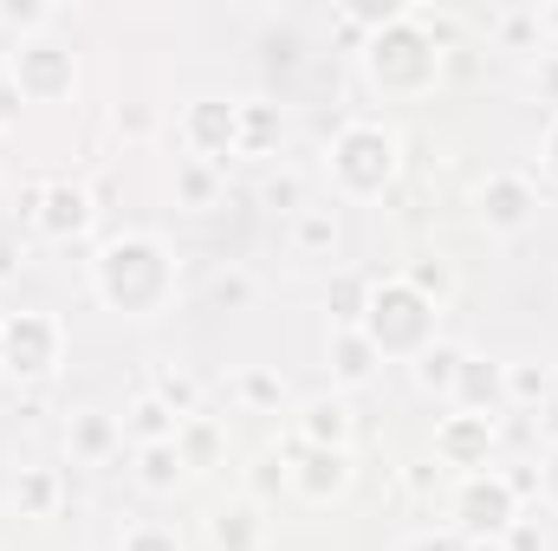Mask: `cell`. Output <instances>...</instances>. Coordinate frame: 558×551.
Instances as JSON below:
<instances>
[{
  "mask_svg": "<svg viewBox=\"0 0 558 551\" xmlns=\"http://www.w3.org/2000/svg\"><path fill=\"white\" fill-rule=\"evenodd\" d=\"M208 298H215V305H247V298H254V279L247 273H221L215 285H208Z\"/></svg>",
  "mask_w": 558,
  "mask_h": 551,
  "instance_id": "28",
  "label": "cell"
},
{
  "mask_svg": "<svg viewBox=\"0 0 558 551\" xmlns=\"http://www.w3.org/2000/svg\"><path fill=\"white\" fill-rule=\"evenodd\" d=\"M175 454H182V467H208V461L221 454V434H215L208 421H189V428L175 434Z\"/></svg>",
  "mask_w": 558,
  "mask_h": 551,
  "instance_id": "21",
  "label": "cell"
},
{
  "mask_svg": "<svg viewBox=\"0 0 558 551\" xmlns=\"http://www.w3.org/2000/svg\"><path fill=\"white\" fill-rule=\"evenodd\" d=\"M175 188H182V195H189V201H195V208H208V201H215V175H208V169H202V162H189V169H182V175H175Z\"/></svg>",
  "mask_w": 558,
  "mask_h": 551,
  "instance_id": "26",
  "label": "cell"
},
{
  "mask_svg": "<svg viewBox=\"0 0 558 551\" xmlns=\"http://www.w3.org/2000/svg\"><path fill=\"white\" fill-rule=\"evenodd\" d=\"M546 169H553V175H558V118H553V124H546Z\"/></svg>",
  "mask_w": 558,
  "mask_h": 551,
  "instance_id": "38",
  "label": "cell"
},
{
  "mask_svg": "<svg viewBox=\"0 0 558 551\" xmlns=\"http://www.w3.org/2000/svg\"><path fill=\"white\" fill-rule=\"evenodd\" d=\"M260 65H267V78H292L299 65H305V39L292 33V26H279L260 39Z\"/></svg>",
  "mask_w": 558,
  "mask_h": 551,
  "instance_id": "15",
  "label": "cell"
},
{
  "mask_svg": "<svg viewBox=\"0 0 558 551\" xmlns=\"http://www.w3.org/2000/svg\"><path fill=\"white\" fill-rule=\"evenodd\" d=\"M65 357V331L52 311H13L0 325V370L20 377V383H46Z\"/></svg>",
  "mask_w": 558,
  "mask_h": 551,
  "instance_id": "5",
  "label": "cell"
},
{
  "mask_svg": "<svg viewBox=\"0 0 558 551\" xmlns=\"http://www.w3.org/2000/svg\"><path fill=\"white\" fill-rule=\"evenodd\" d=\"M397 131L390 124H377V118H351L331 149H325V169H331V182H338V195H351V201H371V195H384L390 188V175H397Z\"/></svg>",
  "mask_w": 558,
  "mask_h": 551,
  "instance_id": "4",
  "label": "cell"
},
{
  "mask_svg": "<svg viewBox=\"0 0 558 551\" xmlns=\"http://www.w3.org/2000/svg\"><path fill=\"white\" fill-rule=\"evenodd\" d=\"M118 131H131V137H143V131H149V111H143V105H131V111H118Z\"/></svg>",
  "mask_w": 558,
  "mask_h": 551,
  "instance_id": "35",
  "label": "cell"
},
{
  "mask_svg": "<svg viewBox=\"0 0 558 551\" xmlns=\"http://www.w3.org/2000/svg\"><path fill=\"white\" fill-rule=\"evenodd\" d=\"M533 85H539V98H553V105H558V52H539V72H533Z\"/></svg>",
  "mask_w": 558,
  "mask_h": 551,
  "instance_id": "32",
  "label": "cell"
},
{
  "mask_svg": "<svg viewBox=\"0 0 558 551\" xmlns=\"http://www.w3.org/2000/svg\"><path fill=\"white\" fill-rule=\"evenodd\" d=\"M92 285H98V298H105L111 311H124V318H156V311L169 305V292H175V260H169L162 241L124 234V241H111V247L92 260Z\"/></svg>",
  "mask_w": 558,
  "mask_h": 551,
  "instance_id": "1",
  "label": "cell"
},
{
  "mask_svg": "<svg viewBox=\"0 0 558 551\" xmlns=\"http://www.w3.org/2000/svg\"><path fill=\"white\" fill-rule=\"evenodd\" d=\"M364 72L384 98H422L441 78V39H428L410 13H397L364 39Z\"/></svg>",
  "mask_w": 558,
  "mask_h": 551,
  "instance_id": "2",
  "label": "cell"
},
{
  "mask_svg": "<svg viewBox=\"0 0 558 551\" xmlns=\"http://www.w3.org/2000/svg\"><path fill=\"white\" fill-rule=\"evenodd\" d=\"M13 500H26V506L39 513V506L52 500V474H26V487H13Z\"/></svg>",
  "mask_w": 558,
  "mask_h": 551,
  "instance_id": "29",
  "label": "cell"
},
{
  "mask_svg": "<svg viewBox=\"0 0 558 551\" xmlns=\"http://www.w3.org/2000/svg\"><path fill=\"white\" fill-rule=\"evenodd\" d=\"M274 137H279L274 105H241V149H267Z\"/></svg>",
  "mask_w": 558,
  "mask_h": 551,
  "instance_id": "22",
  "label": "cell"
},
{
  "mask_svg": "<svg viewBox=\"0 0 558 551\" xmlns=\"http://www.w3.org/2000/svg\"><path fill=\"white\" fill-rule=\"evenodd\" d=\"M111 441H118V421H111V415H78V421H72V448H78L85 461L111 454Z\"/></svg>",
  "mask_w": 558,
  "mask_h": 551,
  "instance_id": "19",
  "label": "cell"
},
{
  "mask_svg": "<svg viewBox=\"0 0 558 551\" xmlns=\"http://www.w3.org/2000/svg\"><path fill=\"white\" fill-rule=\"evenodd\" d=\"M539 487H546V500L558 506V448L546 454V474H539Z\"/></svg>",
  "mask_w": 558,
  "mask_h": 551,
  "instance_id": "36",
  "label": "cell"
},
{
  "mask_svg": "<svg viewBox=\"0 0 558 551\" xmlns=\"http://www.w3.org/2000/svg\"><path fill=\"white\" fill-rule=\"evenodd\" d=\"M118 551H182V539H175V532H162V526H131Z\"/></svg>",
  "mask_w": 558,
  "mask_h": 551,
  "instance_id": "25",
  "label": "cell"
},
{
  "mask_svg": "<svg viewBox=\"0 0 558 551\" xmlns=\"http://www.w3.org/2000/svg\"><path fill=\"white\" fill-rule=\"evenodd\" d=\"M468 551H507V546H494V539H487V546H468Z\"/></svg>",
  "mask_w": 558,
  "mask_h": 551,
  "instance_id": "39",
  "label": "cell"
},
{
  "mask_svg": "<svg viewBox=\"0 0 558 551\" xmlns=\"http://www.w3.org/2000/svg\"><path fill=\"white\" fill-rule=\"evenodd\" d=\"M208 532H215V551H254L260 546V513L254 506H221Z\"/></svg>",
  "mask_w": 558,
  "mask_h": 551,
  "instance_id": "14",
  "label": "cell"
},
{
  "mask_svg": "<svg viewBox=\"0 0 558 551\" xmlns=\"http://www.w3.org/2000/svg\"><path fill=\"white\" fill-rule=\"evenodd\" d=\"M507 551H546V539H539V526L513 519V526H507Z\"/></svg>",
  "mask_w": 558,
  "mask_h": 551,
  "instance_id": "31",
  "label": "cell"
},
{
  "mask_svg": "<svg viewBox=\"0 0 558 551\" xmlns=\"http://www.w3.org/2000/svg\"><path fill=\"white\" fill-rule=\"evenodd\" d=\"M344 480H351L344 448H305V461H299V493L305 500H331V493H344Z\"/></svg>",
  "mask_w": 558,
  "mask_h": 551,
  "instance_id": "13",
  "label": "cell"
},
{
  "mask_svg": "<svg viewBox=\"0 0 558 551\" xmlns=\"http://www.w3.org/2000/svg\"><path fill=\"white\" fill-rule=\"evenodd\" d=\"M403 551H468V539L461 532H416Z\"/></svg>",
  "mask_w": 558,
  "mask_h": 551,
  "instance_id": "30",
  "label": "cell"
},
{
  "mask_svg": "<svg viewBox=\"0 0 558 551\" xmlns=\"http://www.w3.org/2000/svg\"><path fill=\"white\" fill-rule=\"evenodd\" d=\"M371 364H377V351L364 344V331H338V377L344 383H364Z\"/></svg>",
  "mask_w": 558,
  "mask_h": 551,
  "instance_id": "20",
  "label": "cell"
},
{
  "mask_svg": "<svg viewBox=\"0 0 558 551\" xmlns=\"http://www.w3.org/2000/svg\"><path fill=\"white\" fill-rule=\"evenodd\" d=\"M182 137H189V149H202L208 162H221L228 149H241V105L195 98V105L182 111Z\"/></svg>",
  "mask_w": 558,
  "mask_h": 551,
  "instance_id": "8",
  "label": "cell"
},
{
  "mask_svg": "<svg viewBox=\"0 0 558 551\" xmlns=\"http://www.w3.org/2000/svg\"><path fill=\"white\" fill-rule=\"evenodd\" d=\"M454 403L461 415H494L507 403V377L500 364H481V357H461V377H454Z\"/></svg>",
  "mask_w": 558,
  "mask_h": 551,
  "instance_id": "11",
  "label": "cell"
},
{
  "mask_svg": "<svg viewBox=\"0 0 558 551\" xmlns=\"http://www.w3.org/2000/svg\"><path fill=\"white\" fill-rule=\"evenodd\" d=\"M533 208H539V195H533V182L526 175H487L481 182V221L487 228H500V234H513V228H526L533 221Z\"/></svg>",
  "mask_w": 558,
  "mask_h": 551,
  "instance_id": "9",
  "label": "cell"
},
{
  "mask_svg": "<svg viewBox=\"0 0 558 551\" xmlns=\"http://www.w3.org/2000/svg\"><path fill=\"white\" fill-rule=\"evenodd\" d=\"M487 448H494V415H448L435 428V454L448 467H487Z\"/></svg>",
  "mask_w": 558,
  "mask_h": 551,
  "instance_id": "10",
  "label": "cell"
},
{
  "mask_svg": "<svg viewBox=\"0 0 558 551\" xmlns=\"http://www.w3.org/2000/svg\"><path fill=\"white\" fill-rule=\"evenodd\" d=\"M305 434H312V448H344V434H351V415H344V403H312L305 409Z\"/></svg>",
  "mask_w": 558,
  "mask_h": 551,
  "instance_id": "16",
  "label": "cell"
},
{
  "mask_svg": "<svg viewBox=\"0 0 558 551\" xmlns=\"http://www.w3.org/2000/svg\"><path fill=\"white\" fill-rule=\"evenodd\" d=\"M546 26H558V7H553V13H546Z\"/></svg>",
  "mask_w": 558,
  "mask_h": 551,
  "instance_id": "40",
  "label": "cell"
},
{
  "mask_svg": "<svg viewBox=\"0 0 558 551\" xmlns=\"http://www.w3.org/2000/svg\"><path fill=\"white\" fill-rule=\"evenodd\" d=\"M454 377H461V351L428 344V351L416 357V383H422V390H454Z\"/></svg>",
  "mask_w": 558,
  "mask_h": 551,
  "instance_id": "17",
  "label": "cell"
},
{
  "mask_svg": "<svg viewBox=\"0 0 558 551\" xmlns=\"http://www.w3.org/2000/svg\"><path fill=\"white\" fill-rule=\"evenodd\" d=\"M175 480H182V454H175V441H149V448H143V487L162 493V487H175Z\"/></svg>",
  "mask_w": 558,
  "mask_h": 551,
  "instance_id": "18",
  "label": "cell"
},
{
  "mask_svg": "<svg viewBox=\"0 0 558 551\" xmlns=\"http://www.w3.org/2000/svg\"><path fill=\"white\" fill-rule=\"evenodd\" d=\"M162 403H175V409H189V403H195V390H189L182 377H162Z\"/></svg>",
  "mask_w": 558,
  "mask_h": 551,
  "instance_id": "34",
  "label": "cell"
},
{
  "mask_svg": "<svg viewBox=\"0 0 558 551\" xmlns=\"http://www.w3.org/2000/svg\"><path fill=\"white\" fill-rule=\"evenodd\" d=\"M267 195H274L279 208H292V201H299V182H274V188H267Z\"/></svg>",
  "mask_w": 558,
  "mask_h": 551,
  "instance_id": "37",
  "label": "cell"
},
{
  "mask_svg": "<svg viewBox=\"0 0 558 551\" xmlns=\"http://www.w3.org/2000/svg\"><path fill=\"white\" fill-rule=\"evenodd\" d=\"M292 234H299V247H305V254H318V247H331V241H338V228H331V208H305Z\"/></svg>",
  "mask_w": 558,
  "mask_h": 551,
  "instance_id": "24",
  "label": "cell"
},
{
  "mask_svg": "<svg viewBox=\"0 0 558 551\" xmlns=\"http://www.w3.org/2000/svg\"><path fill=\"white\" fill-rule=\"evenodd\" d=\"M357 331L377 357H422L435 344V298L416 292L410 279H384V285H371V305H364Z\"/></svg>",
  "mask_w": 558,
  "mask_h": 551,
  "instance_id": "3",
  "label": "cell"
},
{
  "mask_svg": "<svg viewBox=\"0 0 558 551\" xmlns=\"http://www.w3.org/2000/svg\"><path fill=\"white\" fill-rule=\"evenodd\" d=\"M137 434H143V448H149V441H175V434H169V409H162V403H137Z\"/></svg>",
  "mask_w": 558,
  "mask_h": 551,
  "instance_id": "27",
  "label": "cell"
},
{
  "mask_svg": "<svg viewBox=\"0 0 558 551\" xmlns=\"http://www.w3.org/2000/svg\"><path fill=\"white\" fill-rule=\"evenodd\" d=\"M331 305H338V325L351 331V325H364V305H371V285H364V279H338V285H331Z\"/></svg>",
  "mask_w": 558,
  "mask_h": 551,
  "instance_id": "23",
  "label": "cell"
},
{
  "mask_svg": "<svg viewBox=\"0 0 558 551\" xmlns=\"http://www.w3.org/2000/svg\"><path fill=\"white\" fill-rule=\"evenodd\" d=\"M7 78H13V91H20V98L52 105V98H65V91H72L78 59H72V46H59V39H46V33H39V39H20V46H13Z\"/></svg>",
  "mask_w": 558,
  "mask_h": 551,
  "instance_id": "6",
  "label": "cell"
},
{
  "mask_svg": "<svg viewBox=\"0 0 558 551\" xmlns=\"http://www.w3.org/2000/svg\"><path fill=\"white\" fill-rule=\"evenodd\" d=\"M85 221H92V195H85V188H72V182H52V188L39 195V228H46L52 241H72V234H85Z\"/></svg>",
  "mask_w": 558,
  "mask_h": 551,
  "instance_id": "12",
  "label": "cell"
},
{
  "mask_svg": "<svg viewBox=\"0 0 558 551\" xmlns=\"http://www.w3.org/2000/svg\"><path fill=\"white\" fill-rule=\"evenodd\" d=\"M0 20H7V26H46V7H20V0H13V7H0Z\"/></svg>",
  "mask_w": 558,
  "mask_h": 551,
  "instance_id": "33",
  "label": "cell"
},
{
  "mask_svg": "<svg viewBox=\"0 0 558 551\" xmlns=\"http://www.w3.org/2000/svg\"><path fill=\"white\" fill-rule=\"evenodd\" d=\"M513 500H520V493H513L500 474H468V480H461V500H454V519H461V532H474V539H507V526L520 519Z\"/></svg>",
  "mask_w": 558,
  "mask_h": 551,
  "instance_id": "7",
  "label": "cell"
}]
</instances>
